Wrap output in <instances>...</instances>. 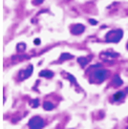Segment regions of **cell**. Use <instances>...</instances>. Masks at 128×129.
Wrapping results in <instances>:
<instances>
[{"label":"cell","instance_id":"cell-16","mask_svg":"<svg viewBox=\"0 0 128 129\" xmlns=\"http://www.w3.org/2000/svg\"><path fill=\"white\" fill-rule=\"evenodd\" d=\"M44 0H33V4H35L36 6H38V5H40L43 2Z\"/></svg>","mask_w":128,"mask_h":129},{"label":"cell","instance_id":"cell-20","mask_svg":"<svg viewBox=\"0 0 128 129\" xmlns=\"http://www.w3.org/2000/svg\"><path fill=\"white\" fill-rule=\"evenodd\" d=\"M126 129H128V127H127V128H126Z\"/></svg>","mask_w":128,"mask_h":129},{"label":"cell","instance_id":"cell-19","mask_svg":"<svg viewBox=\"0 0 128 129\" xmlns=\"http://www.w3.org/2000/svg\"><path fill=\"white\" fill-rule=\"evenodd\" d=\"M126 47H127V50H128V43H127V46H126Z\"/></svg>","mask_w":128,"mask_h":129},{"label":"cell","instance_id":"cell-8","mask_svg":"<svg viewBox=\"0 0 128 129\" xmlns=\"http://www.w3.org/2000/svg\"><path fill=\"white\" fill-rule=\"evenodd\" d=\"M39 77H44V78H50L54 77V73L50 70H43L39 73Z\"/></svg>","mask_w":128,"mask_h":129},{"label":"cell","instance_id":"cell-6","mask_svg":"<svg viewBox=\"0 0 128 129\" xmlns=\"http://www.w3.org/2000/svg\"><path fill=\"white\" fill-rule=\"evenodd\" d=\"M85 31V26L82 24H75L71 27V33L74 36H78Z\"/></svg>","mask_w":128,"mask_h":129},{"label":"cell","instance_id":"cell-18","mask_svg":"<svg viewBox=\"0 0 128 129\" xmlns=\"http://www.w3.org/2000/svg\"><path fill=\"white\" fill-rule=\"evenodd\" d=\"M35 44H36V45H39V44H40V39H39V38H37V39H35Z\"/></svg>","mask_w":128,"mask_h":129},{"label":"cell","instance_id":"cell-15","mask_svg":"<svg viewBox=\"0 0 128 129\" xmlns=\"http://www.w3.org/2000/svg\"><path fill=\"white\" fill-rule=\"evenodd\" d=\"M67 76H68V78H69V79L71 80V82L74 83V84H76V85H78V83H77V80H76V78H74V77L72 76V75H69V74H68Z\"/></svg>","mask_w":128,"mask_h":129},{"label":"cell","instance_id":"cell-4","mask_svg":"<svg viewBox=\"0 0 128 129\" xmlns=\"http://www.w3.org/2000/svg\"><path fill=\"white\" fill-rule=\"evenodd\" d=\"M119 54L118 53H115L113 52L112 50L111 51H106L104 53H101V57L102 60H104L106 62H110V61H112V60H114L116 57H118L119 56Z\"/></svg>","mask_w":128,"mask_h":129},{"label":"cell","instance_id":"cell-12","mask_svg":"<svg viewBox=\"0 0 128 129\" xmlns=\"http://www.w3.org/2000/svg\"><path fill=\"white\" fill-rule=\"evenodd\" d=\"M124 97L123 92H118L114 95V101H120Z\"/></svg>","mask_w":128,"mask_h":129},{"label":"cell","instance_id":"cell-14","mask_svg":"<svg viewBox=\"0 0 128 129\" xmlns=\"http://www.w3.org/2000/svg\"><path fill=\"white\" fill-rule=\"evenodd\" d=\"M16 49L20 52H23L25 51V49H26V44L25 43H23V42H20L17 44V46H16Z\"/></svg>","mask_w":128,"mask_h":129},{"label":"cell","instance_id":"cell-5","mask_svg":"<svg viewBox=\"0 0 128 129\" xmlns=\"http://www.w3.org/2000/svg\"><path fill=\"white\" fill-rule=\"evenodd\" d=\"M33 70H34L33 65H29L27 68L21 70V71L19 72V75H18L19 79H20V80H24V79H26V78H30L31 75L33 74Z\"/></svg>","mask_w":128,"mask_h":129},{"label":"cell","instance_id":"cell-7","mask_svg":"<svg viewBox=\"0 0 128 129\" xmlns=\"http://www.w3.org/2000/svg\"><path fill=\"white\" fill-rule=\"evenodd\" d=\"M112 84L116 86V87H119V86H121L122 84H123V81H122V79L120 78L118 74H116L114 76V78H113V80H112Z\"/></svg>","mask_w":128,"mask_h":129},{"label":"cell","instance_id":"cell-9","mask_svg":"<svg viewBox=\"0 0 128 129\" xmlns=\"http://www.w3.org/2000/svg\"><path fill=\"white\" fill-rule=\"evenodd\" d=\"M89 61H90V59H88L86 57H78V62L80 64V66H81L82 68H84V67L88 64Z\"/></svg>","mask_w":128,"mask_h":129},{"label":"cell","instance_id":"cell-2","mask_svg":"<svg viewBox=\"0 0 128 129\" xmlns=\"http://www.w3.org/2000/svg\"><path fill=\"white\" fill-rule=\"evenodd\" d=\"M107 77H108V71L105 69L96 70L93 73V78L98 83H101L102 81H104L106 78H107Z\"/></svg>","mask_w":128,"mask_h":129},{"label":"cell","instance_id":"cell-17","mask_svg":"<svg viewBox=\"0 0 128 129\" xmlns=\"http://www.w3.org/2000/svg\"><path fill=\"white\" fill-rule=\"evenodd\" d=\"M89 22H90L92 25H97V24H98V21H96L95 19H89Z\"/></svg>","mask_w":128,"mask_h":129},{"label":"cell","instance_id":"cell-10","mask_svg":"<svg viewBox=\"0 0 128 129\" xmlns=\"http://www.w3.org/2000/svg\"><path fill=\"white\" fill-rule=\"evenodd\" d=\"M71 58H73V55H70L69 53H63V54H61L59 57V61H64V60H69L71 59Z\"/></svg>","mask_w":128,"mask_h":129},{"label":"cell","instance_id":"cell-1","mask_svg":"<svg viewBox=\"0 0 128 129\" xmlns=\"http://www.w3.org/2000/svg\"><path fill=\"white\" fill-rule=\"evenodd\" d=\"M123 37V31L120 29H116L112 30L106 34L105 36V41L111 42V43H118L121 40V38Z\"/></svg>","mask_w":128,"mask_h":129},{"label":"cell","instance_id":"cell-13","mask_svg":"<svg viewBox=\"0 0 128 129\" xmlns=\"http://www.w3.org/2000/svg\"><path fill=\"white\" fill-rule=\"evenodd\" d=\"M30 105H31V107H33V108H37L38 105H39V102H38V100L36 99V100L31 101V102H30Z\"/></svg>","mask_w":128,"mask_h":129},{"label":"cell","instance_id":"cell-11","mask_svg":"<svg viewBox=\"0 0 128 129\" xmlns=\"http://www.w3.org/2000/svg\"><path fill=\"white\" fill-rule=\"evenodd\" d=\"M43 108L47 111L53 110V109H54V104L50 102H45L43 103Z\"/></svg>","mask_w":128,"mask_h":129},{"label":"cell","instance_id":"cell-3","mask_svg":"<svg viewBox=\"0 0 128 129\" xmlns=\"http://www.w3.org/2000/svg\"><path fill=\"white\" fill-rule=\"evenodd\" d=\"M44 120H42L40 117L36 116V117H33L31 120H29V127L30 128H35V129H41L44 127Z\"/></svg>","mask_w":128,"mask_h":129}]
</instances>
